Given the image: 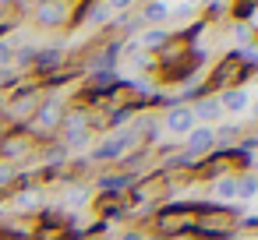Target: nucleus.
<instances>
[{
	"instance_id": "f257e3e1",
	"label": "nucleus",
	"mask_w": 258,
	"mask_h": 240,
	"mask_svg": "<svg viewBox=\"0 0 258 240\" xmlns=\"http://www.w3.org/2000/svg\"><path fill=\"white\" fill-rule=\"evenodd\" d=\"M237 233V208L233 205H198L191 236L198 240H230Z\"/></svg>"
},
{
	"instance_id": "f03ea898",
	"label": "nucleus",
	"mask_w": 258,
	"mask_h": 240,
	"mask_svg": "<svg viewBox=\"0 0 258 240\" xmlns=\"http://www.w3.org/2000/svg\"><path fill=\"white\" fill-rule=\"evenodd\" d=\"M247 64L237 57V50H230L223 60H216V67L205 74V85L198 89V96H223L230 89H244V78H247Z\"/></svg>"
},
{
	"instance_id": "7ed1b4c3",
	"label": "nucleus",
	"mask_w": 258,
	"mask_h": 240,
	"mask_svg": "<svg viewBox=\"0 0 258 240\" xmlns=\"http://www.w3.org/2000/svg\"><path fill=\"white\" fill-rule=\"evenodd\" d=\"M195 215H198V205H187V201H177V205H166L156 212L152 219V233L156 236H166V240H180V236H191V226H195Z\"/></svg>"
},
{
	"instance_id": "20e7f679",
	"label": "nucleus",
	"mask_w": 258,
	"mask_h": 240,
	"mask_svg": "<svg viewBox=\"0 0 258 240\" xmlns=\"http://www.w3.org/2000/svg\"><path fill=\"white\" fill-rule=\"evenodd\" d=\"M82 0H39L32 8V22L39 29H64L82 18Z\"/></svg>"
},
{
	"instance_id": "39448f33",
	"label": "nucleus",
	"mask_w": 258,
	"mask_h": 240,
	"mask_svg": "<svg viewBox=\"0 0 258 240\" xmlns=\"http://www.w3.org/2000/svg\"><path fill=\"white\" fill-rule=\"evenodd\" d=\"M138 138H142V134H138V131H131V127L113 131L106 141H99V145L89 152V159H92V163H120V159L138 145Z\"/></svg>"
},
{
	"instance_id": "423d86ee",
	"label": "nucleus",
	"mask_w": 258,
	"mask_h": 240,
	"mask_svg": "<svg viewBox=\"0 0 258 240\" xmlns=\"http://www.w3.org/2000/svg\"><path fill=\"white\" fill-rule=\"evenodd\" d=\"M39 103H43V92H39L36 85H22V89H15V92L8 96V113H4V120H8L11 127H18V124L32 120V113H36Z\"/></svg>"
},
{
	"instance_id": "0eeeda50",
	"label": "nucleus",
	"mask_w": 258,
	"mask_h": 240,
	"mask_svg": "<svg viewBox=\"0 0 258 240\" xmlns=\"http://www.w3.org/2000/svg\"><path fill=\"white\" fill-rule=\"evenodd\" d=\"M64 103L60 99H43L39 106H36V113H32V120H29V134H53L60 124H64Z\"/></svg>"
},
{
	"instance_id": "6e6552de",
	"label": "nucleus",
	"mask_w": 258,
	"mask_h": 240,
	"mask_svg": "<svg viewBox=\"0 0 258 240\" xmlns=\"http://www.w3.org/2000/svg\"><path fill=\"white\" fill-rule=\"evenodd\" d=\"M163 127L170 131V134H177V138H187L198 124H195V113H191V106H170L166 110V117H163Z\"/></svg>"
},
{
	"instance_id": "1a4fd4ad",
	"label": "nucleus",
	"mask_w": 258,
	"mask_h": 240,
	"mask_svg": "<svg viewBox=\"0 0 258 240\" xmlns=\"http://www.w3.org/2000/svg\"><path fill=\"white\" fill-rule=\"evenodd\" d=\"M212 152H216V134H212V127H195V131L184 138V155L205 159V155H212Z\"/></svg>"
},
{
	"instance_id": "9d476101",
	"label": "nucleus",
	"mask_w": 258,
	"mask_h": 240,
	"mask_svg": "<svg viewBox=\"0 0 258 240\" xmlns=\"http://www.w3.org/2000/svg\"><path fill=\"white\" fill-rule=\"evenodd\" d=\"M219 106H223V117H244L251 110V92L247 89H230L223 96H216Z\"/></svg>"
},
{
	"instance_id": "9b49d317",
	"label": "nucleus",
	"mask_w": 258,
	"mask_h": 240,
	"mask_svg": "<svg viewBox=\"0 0 258 240\" xmlns=\"http://www.w3.org/2000/svg\"><path fill=\"white\" fill-rule=\"evenodd\" d=\"M191 113H195V124H198V127H212V124L223 120V106H219L216 96H202V99L191 106Z\"/></svg>"
},
{
	"instance_id": "f8f14e48",
	"label": "nucleus",
	"mask_w": 258,
	"mask_h": 240,
	"mask_svg": "<svg viewBox=\"0 0 258 240\" xmlns=\"http://www.w3.org/2000/svg\"><path fill=\"white\" fill-rule=\"evenodd\" d=\"M64 60H68V57H64V50H57V46H53V50H39V53H36V60H32V67H36V74L50 78L53 71H60V67H64Z\"/></svg>"
},
{
	"instance_id": "ddd939ff",
	"label": "nucleus",
	"mask_w": 258,
	"mask_h": 240,
	"mask_svg": "<svg viewBox=\"0 0 258 240\" xmlns=\"http://www.w3.org/2000/svg\"><path fill=\"white\" fill-rule=\"evenodd\" d=\"M64 208H71V212H78V208H85L89 205V198H92V191H89V184H64Z\"/></svg>"
},
{
	"instance_id": "4468645a",
	"label": "nucleus",
	"mask_w": 258,
	"mask_h": 240,
	"mask_svg": "<svg viewBox=\"0 0 258 240\" xmlns=\"http://www.w3.org/2000/svg\"><path fill=\"white\" fill-rule=\"evenodd\" d=\"M142 22H149L152 29H163L170 22V8L163 4V0H149V4L142 8Z\"/></svg>"
},
{
	"instance_id": "2eb2a0df",
	"label": "nucleus",
	"mask_w": 258,
	"mask_h": 240,
	"mask_svg": "<svg viewBox=\"0 0 258 240\" xmlns=\"http://www.w3.org/2000/svg\"><path fill=\"white\" fill-rule=\"evenodd\" d=\"M173 32H166V29H145L142 36H138V43H142V50H149V53H159L163 46H166V39H170Z\"/></svg>"
},
{
	"instance_id": "dca6fc26",
	"label": "nucleus",
	"mask_w": 258,
	"mask_h": 240,
	"mask_svg": "<svg viewBox=\"0 0 258 240\" xmlns=\"http://www.w3.org/2000/svg\"><path fill=\"white\" fill-rule=\"evenodd\" d=\"M216 134V148H230L233 141H244V127L240 124H223V127H212Z\"/></svg>"
},
{
	"instance_id": "f3484780",
	"label": "nucleus",
	"mask_w": 258,
	"mask_h": 240,
	"mask_svg": "<svg viewBox=\"0 0 258 240\" xmlns=\"http://www.w3.org/2000/svg\"><path fill=\"white\" fill-rule=\"evenodd\" d=\"M212 191H216V198H219V205H226V201H237V191H240V180H237V177H219Z\"/></svg>"
},
{
	"instance_id": "a211bd4d",
	"label": "nucleus",
	"mask_w": 258,
	"mask_h": 240,
	"mask_svg": "<svg viewBox=\"0 0 258 240\" xmlns=\"http://www.w3.org/2000/svg\"><path fill=\"white\" fill-rule=\"evenodd\" d=\"M240 191H237V201H251L258 194V173H240Z\"/></svg>"
},
{
	"instance_id": "6ab92c4d",
	"label": "nucleus",
	"mask_w": 258,
	"mask_h": 240,
	"mask_svg": "<svg viewBox=\"0 0 258 240\" xmlns=\"http://www.w3.org/2000/svg\"><path fill=\"white\" fill-rule=\"evenodd\" d=\"M39 201H43V194H39L36 187H29V191L18 194V208H22V212H32V208L39 212Z\"/></svg>"
},
{
	"instance_id": "aec40b11",
	"label": "nucleus",
	"mask_w": 258,
	"mask_h": 240,
	"mask_svg": "<svg viewBox=\"0 0 258 240\" xmlns=\"http://www.w3.org/2000/svg\"><path fill=\"white\" fill-rule=\"evenodd\" d=\"M15 64V46L8 39H0V67H11Z\"/></svg>"
},
{
	"instance_id": "412c9836",
	"label": "nucleus",
	"mask_w": 258,
	"mask_h": 240,
	"mask_svg": "<svg viewBox=\"0 0 258 240\" xmlns=\"http://www.w3.org/2000/svg\"><path fill=\"white\" fill-rule=\"evenodd\" d=\"M131 4H135V0H106V8H110L113 15H127V11H131Z\"/></svg>"
},
{
	"instance_id": "4be33fe9",
	"label": "nucleus",
	"mask_w": 258,
	"mask_h": 240,
	"mask_svg": "<svg viewBox=\"0 0 258 240\" xmlns=\"http://www.w3.org/2000/svg\"><path fill=\"white\" fill-rule=\"evenodd\" d=\"M120 240H145V233L142 229H127V233H120Z\"/></svg>"
},
{
	"instance_id": "5701e85b",
	"label": "nucleus",
	"mask_w": 258,
	"mask_h": 240,
	"mask_svg": "<svg viewBox=\"0 0 258 240\" xmlns=\"http://www.w3.org/2000/svg\"><path fill=\"white\" fill-rule=\"evenodd\" d=\"M247 113H251V120L258 124V99H251V110H247Z\"/></svg>"
},
{
	"instance_id": "b1692460",
	"label": "nucleus",
	"mask_w": 258,
	"mask_h": 240,
	"mask_svg": "<svg viewBox=\"0 0 258 240\" xmlns=\"http://www.w3.org/2000/svg\"><path fill=\"white\" fill-rule=\"evenodd\" d=\"M18 0H0V11H8V8H15Z\"/></svg>"
},
{
	"instance_id": "393cba45",
	"label": "nucleus",
	"mask_w": 258,
	"mask_h": 240,
	"mask_svg": "<svg viewBox=\"0 0 258 240\" xmlns=\"http://www.w3.org/2000/svg\"><path fill=\"white\" fill-rule=\"evenodd\" d=\"M145 240H166V236H156V233H145Z\"/></svg>"
},
{
	"instance_id": "a878e982",
	"label": "nucleus",
	"mask_w": 258,
	"mask_h": 240,
	"mask_svg": "<svg viewBox=\"0 0 258 240\" xmlns=\"http://www.w3.org/2000/svg\"><path fill=\"white\" fill-rule=\"evenodd\" d=\"M82 4H89V0H82ZM92 4H96V0H92Z\"/></svg>"
}]
</instances>
